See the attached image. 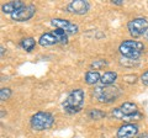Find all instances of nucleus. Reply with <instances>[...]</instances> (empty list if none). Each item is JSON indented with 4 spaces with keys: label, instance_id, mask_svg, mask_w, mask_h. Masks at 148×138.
<instances>
[{
    "label": "nucleus",
    "instance_id": "f257e3e1",
    "mask_svg": "<svg viewBox=\"0 0 148 138\" xmlns=\"http://www.w3.org/2000/svg\"><path fill=\"white\" fill-rule=\"evenodd\" d=\"M84 102H85L84 90L74 89L68 94L66 100L63 101L62 106L68 115H75L82 111V109L84 107Z\"/></svg>",
    "mask_w": 148,
    "mask_h": 138
},
{
    "label": "nucleus",
    "instance_id": "f03ea898",
    "mask_svg": "<svg viewBox=\"0 0 148 138\" xmlns=\"http://www.w3.org/2000/svg\"><path fill=\"white\" fill-rule=\"evenodd\" d=\"M91 95L101 104H110L117 100V98L121 95V91L114 85H100L95 86L91 91Z\"/></svg>",
    "mask_w": 148,
    "mask_h": 138
},
{
    "label": "nucleus",
    "instance_id": "7ed1b4c3",
    "mask_svg": "<svg viewBox=\"0 0 148 138\" xmlns=\"http://www.w3.org/2000/svg\"><path fill=\"white\" fill-rule=\"evenodd\" d=\"M119 51L122 57L135 61V59H138L141 57V54L145 51V46H143V43L138 42V41L126 40L120 44Z\"/></svg>",
    "mask_w": 148,
    "mask_h": 138
},
{
    "label": "nucleus",
    "instance_id": "20e7f679",
    "mask_svg": "<svg viewBox=\"0 0 148 138\" xmlns=\"http://www.w3.org/2000/svg\"><path fill=\"white\" fill-rule=\"evenodd\" d=\"M54 123V116L51 112L38 111L30 120L31 128L35 131H46L49 130Z\"/></svg>",
    "mask_w": 148,
    "mask_h": 138
},
{
    "label": "nucleus",
    "instance_id": "39448f33",
    "mask_svg": "<svg viewBox=\"0 0 148 138\" xmlns=\"http://www.w3.org/2000/svg\"><path fill=\"white\" fill-rule=\"evenodd\" d=\"M128 32L132 37H140L145 36L148 31V20L146 17H137V19L131 20L127 24Z\"/></svg>",
    "mask_w": 148,
    "mask_h": 138
},
{
    "label": "nucleus",
    "instance_id": "423d86ee",
    "mask_svg": "<svg viewBox=\"0 0 148 138\" xmlns=\"http://www.w3.org/2000/svg\"><path fill=\"white\" fill-rule=\"evenodd\" d=\"M36 12V8L35 5H24L21 9H18L17 11H15L10 15L12 21H17V22H24V21H29L30 19H32Z\"/></svg>",
    "mask_w": 148,
    "mask_h": 138
},
{
    "label": "nucleus",
    "instance_id": "0eeeda50",
    "mask_svg": "<svg viewBox=\"0 0 148 138\" xmlns=\"http://www.w3.org/2000/svg\"><path fill=\"white\" fill-rule=\"evenodd\" d=\"M67 11L74 15H85L90 10V3L86 0H73L67 5Z\"/></svg>",
    "mask_w": 148,
    "mask_h": 138
},
{
    "label": "nucleus",
    "instance_id": "6e6552de",
    "mask_svg": "<svg viewBox=\"0 0 148 138\" xmlns=\"http://www.w3.org/2000/svg\"><path fill=\"white\" fill-rule=\"evenodd\" d=\"M51 24H52L56 29L62 30V31H64L68 35H75V33H78V31H79V27H78V25L73 24V22H71L69 20L52 19Z\"/></svg>",
    "mask_w": 148,
    "mask_h": 138
},
{
    "label": "nucleus",
    "instance_id": "1a4fd4ad",
    "mask_svg": "<svg viewBox=\"0 0 148 138\" xmlns=\"http://www.w3.org/2000/svg\"><path fill=\"white\" fill-rule=\"evenodd\" d=\"M138 126L135 123H126L117 130V138H135L138 136Z\"/></svg>",
    "mask_w": 148,
    "mask_h": 138
},
{
    "label": "nucleus",
    "instance_id": "9d476101",
    "mask_svg": "<svg viewBox=\"0 0 148 138\" xmlns=\"http://www.w3.org/2000/svg\"><path fill=\"white\" fill-rule=\"evenodd\" d=\"M38 43L42 46V47H49V46L58 44L59 41H58L57 37H56V35L52 31V32H46V33L41 35V37L38 40Z\"/></svg>",
    "mask_w": 148,
    "mask_h": 138
},
{
    "label": "nucleus",
    "instance_id": "9b49d317",
    "mask_svg": "<svg viewBox=\"0 0 148 138\" xmlns=\"http://www.w3.org/2000/svg\"><path fill=\"white\" fill-rule=\"evenodd\" d=\"M25 4L21 1V0H14V1H9L6 4H4L1 6V10L4 14H9V15H12L15 11H17L18 9H21Z\"/></svg>",
    "mask_w": 148,
    "mask_h": 138
},
{
    "label": "nucleus",
    "instance_id": "f8f14e48",
    "mask_svg": "<svg viewBox=\"0 0 148 138\" xmlns=\"http://www.w3.org/2000/svg\"><path fill=\"white\" fill-rule=\"evenodd\" d=\"M120 109H121V111L123 112L125 116H127L128 118H132V116H135V115L138 113L137 105L133 102H123L121 106H120Z\"/></svg>",
    "mask_w": 148,
    "mask_h": 138
},
{
    "label": "nucleus",
    "instance_id": "ddd939ff",
    "mask_svg": "<svg viewBox=\"0 0 148 138\" xmlns=\"http://www.w3.org/2000/svg\"><path fill=\"white\" fill-rule=\"evenodd\" d=\"M101 79V75L98 70H89L85 73V83L88 85H95L98 84Z\"/></svg>",
    "mask_w": 148,
    "mask_h": 138
},
{
    "label": "nucleus",
    "instance_id": "4468645a",
    "mask_svg": "<svg viewBox=\"0 0 148 138\" xmlns=\"http://www.w3.org/2000/svg\"><path fill=\"white\" fill-rule=\"evenodd\" d=\"M116 79H117V74L115 72H105L101 75L100 83H101V85H112Z\"/></svg>",
    "mask_w": 148,
    "mask_h": 138
},
{
    "label": "nucleus",
    "instance_id": "2eb2a0df",
    "mask_svg": "<svg viewBox=\"0 0 148 138\" xmlns=\"http://www.w3.org/2000/svg\"><path fill=\"white\" fill-rule=\"evenodd\" d=\"M20 46L26 51V52H31V51L35 48V46H36V41H35V38H32V37L22 38L21 42H20Z\"/></svg>",
    "mask_w": 148,
    "mask_h": 138
},
{
    "label": "nucleus",
    "instance_id": "dca6fc26",
    "mask_svg": "<svg viewBox=\"0 0 148 138\" xmlns=\"http://www.w3.org/2000/svg\"><path fill=\"white\" fill-rule=\"evenodd\" d=\"M53 33L56 35V37L58 38V41H59V43L61 44H67L68 43V33H66L64 31L59 30V29H56L53 31Z\"/></svg>",
    "mask_w": 148,
    "mask_h": 138
},
{
    "label": "nucleus",
    "instance_id": "f3484780",
    "mask_svg": "<svg viewBox=\"0 0 148 138\" xmlns=\"http://www.w3.org/2000/svg\"><path fill=\"white\" fill-rule=\"evenodd\" d=\"M88 117H89L90 120H100V118L105 117V112L100 111V110H98V109H92L89 111V113H88Z\"/></svg>",
    "mask_w": 148,
    "mask_h": 138
},
{
    "label": "nucleus",
    "instance_id": "a211bd4d",
    "mask_svg": "<svg viewBox=\"0 0 148 138\" xmlns=\"http://www.w3.org/2000/svg\"><path fill=\"white\" fill-rule=\"evenodd\" d=\"M111 113H112V116H114L115 118H116V120H120V121H130V120H131V118H128L127 116H125L123 112L121 111V109H120V107L114 109Z\"/></svg>",
    "mask_w": 148,
    "mask_h": 138
},
{
    "label": "nucleus",
    "instance_id": "6ab92c4d",
    "mask_svg": "<svg viewBox=\"0 0 148 138\" xmlns=\"http://www.w3.org/2000/svg\"><path fill=\"white\" fill-rule=\"evenodd\" d=\"M11 96V90L9 88H1L0 90V100L1 101H5V100H9Z\"/></svg>",
    "mask_w": 148,
    "mask_h": 138
},
{
    "label": "nucleus",
    "instance_id": "aec40b11",
    "mask_svg": "<svg viewBox=\"0 0 148 138\" xmlns=\"http://www.w3.org/2000/svg\"><path fill=\"white\" fill-rule=\"evenodd\" d=\"M106 63L105 61H95V62H92L91 63V67H94V68H96V69H99V68H103L104 66H106Z\"/></svg>",
    "mask_w": 148,
    "mask_h": 138
},
{
    "label": "nucleus",
    "instance_id": "412c9836",
    "mask_svg": "<svg viewBox=\"0 0 148 138\" xmlns=\"http://www.w3.org/2000/svg\"><path fill=\"white\" fill-rule=\"evenodd\" d=\"M141 81L143 85H148V70L145 72L143 74L141 75Z\"/></svg>",
    "mask_w": 148,
    "mask_h": 138
},
{
    "label": "nucleus",
    "instance_id": "4be33fe9",
    "mask_svg": "<svg viewBox=\"0 0 148 138\" xmlns=\"http://www.w3.org/2000/svg\"><path fill=\"white\" fill-rule=\"evenodd\" d=\"M111 3L115 4V5H122V4H123L122 0H111Z\"/></svg>",
    "mask_w": 148,
    "mask_h": 138
},
{
    "label": "nucleus",
    "instance_id": "5701e85b",
    "mask_svg": "<svg viewBox=\"0 0 148 138\" xmlns=\"http://www.w3.org/2000/svg\"><path fill=\"white\" fill-rule=\"evenodd\" d=\"M136 138H148V133H141V135H138Z\"/></svg>",
    "mask_w": 148,
    "mask_h": 138
},
{
    "label": "nucleus",
    "instance_id": "b1692460",
    "mask_svg": "<svg viewBox=\"0 0 148 138\" xmlns=\"http://www.w3.org/2000/svg\"><path fill=\"white\" fill-rule=\"evenodd\" d=\"M5 51H6V49H5V48H4V47H3V46H1V57H4V52H5Z\"/></svg>",
    "mask_w": 148,
    "mask_h": 138
},
{
    "label": "nucleus",
    "instance_id": "393cba45",
    "mask_svg": "<svg viewBox=\"0 0 148 138\" xmlns=\"http://www.w3.org/2000/svg\"><path fill=\"white\" fill-rule=\"evenodd\" d=\"M145 38H146V41H148V31L146 32V35H145Z\"/></svg>",
    "mask_w": 148,
    "mask_h": 138
}]
</instances>
